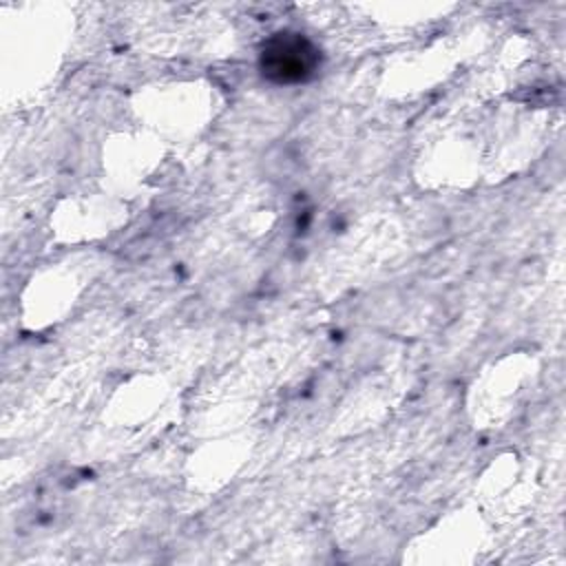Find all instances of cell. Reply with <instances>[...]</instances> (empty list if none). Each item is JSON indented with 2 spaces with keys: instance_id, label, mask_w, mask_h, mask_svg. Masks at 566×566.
<instances>
[{
  "instance_id": "obj_1",
  "label": "cell",
  "mask_w": 566,
  "mask_h": 566,
  "mask_svg": "<svg viewBox=\"0 0 566 566\" xmlns=\"http://www.w3.org/2000/svg\"><path fill=\"white\" fill-rule=\"evenodd\" d=\"M318 49L301 33H274L261 49L259 69L274 84L307 82L318 69Z\"/></svg>"
}]
</instances>
